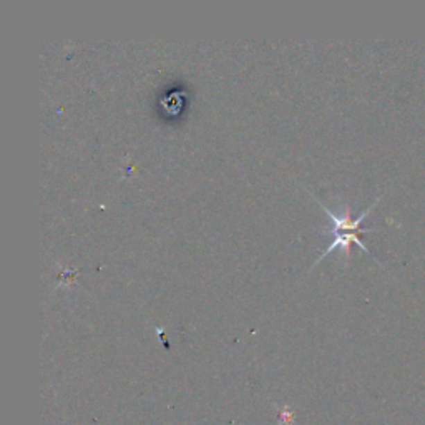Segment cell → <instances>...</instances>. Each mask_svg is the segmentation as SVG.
<instances>
[{
  "instance_id": "6da1fadb",
  "label": "cell",
  "mask_w": 425,
  "mask_h": 425,
  "mask_svg": "<svg viewBox=\"0 0 425 425\" xmlns=\"http://www.w3.org/2000/svg\"><path fill=\"white\" fill-rule=\"evenodd\" d=\"M379 201H381V196H379L377 200L374 201V203L370 205L364 213H361L357 218H352L351 213H349V211H344L342 214L331 211L327 206H324L322 203H319V201H318V203L322 206L324 211H326V214H327V218H329L331 223H332V226H331V234H332L331 244L327 246V250L324 251L321 256H319V259L326 258V256L331 254L332 250H336V248H342V250L346 251V254H349V246H351L352 243L357 244L359 248H363V250L367 252L369 256H372V252L369 251V248L365 246V244L363 243V239H361V233H374L376 229H363V228H361V225H363V221L369 216V213L372 211L374 206L379 205Z\"/></svg>"
},
{
  "instance_id": "7a4b0ae2",
  "label": "cell",
  "mask_w": 425,
  "mask_h": 425,
  "mask_svg": "<svg viewBox=\"0 0 425 425\" xmlns=\"http://www.w3.org/2000/svg\"><path fill=\"white\" fill-rule=\"evenodd\" d=\"M294 424V412L289 407H283L279 412V425H293Z\"/></svg>"
}]
</instances>
